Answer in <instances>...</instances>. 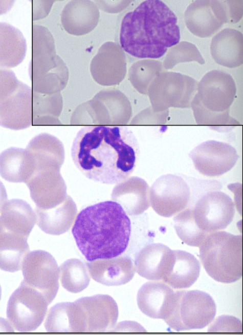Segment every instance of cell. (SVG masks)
I'll use <instances>...</instances> for the list:
<instances>
[{
    "mask_svg": "<svg viewBox=\"0 0 243 335\" xmlns=\"http://www.w3.org/2000/svg\"><path fill=\"white\" fill-rule=\"evenodd\" d=\"M72 232L87 261L109 259L119 256L126 249L131 222L120 204L105 201L82 209L75 219Z\"/></svg>",
    "mask_w": 243,
    "mask_h": 335,
    "instance_id": "2",
    "label": "cell"
},
{
    "mask_svg": "<svg viewBox=\"0 0 243 335\" xmlns=\"http://www.w3.org/2000/svg\"><path fill=\"white\" fill-rule=\"evenodd\" d=\"M174 291L162 282L151 281L144 284L138 290L137 301L140 310L149 318H165Z\"/></svg>",
    "mask_w": 243,
    "mask_h": 335,
    "instance_id": "25",
    "label": "cell"
},
{
    "mask_svg": "<svg viewBox=\"0 0 243 335\" xmlns=\"http://www.w3.org/2000/svg\"><path fill=\"white\" fill-rule=\"evenodd\" d=\"M139 155L137 139L120 125H86L75 136L71 147L74 164L87 178L117 184L134 172Z\"/></svg>",
    "mask_w": 243,
    "mask_h": 335,
    "instance_id": "1",
    "label": "cell"
},
{
    "mask_svg": "<svg viewBox=\"0 0 243 335\" xmlns=\"http://www.w3.org/2000/svg\"><path fill=\"white\" fill-rule=\"evenodd\" d=\"M189 156L195 169L208 177L221 176L235 164L239 156L230 144L219 141H204L190 151Z\"/></svg>",
    "mask_w": 243,
    "mask_h": 335,
    "instance_id": "16",
    "label": "cell"
},
{
    "mask_svg": "<svg viewBox=\"0 0 243 335\" xmlns=\"http://www.w3.org/2000/svg\"><path fill=\"white\" fill-rule=\"evenodd\" d=\"M216 307L212 297L198 290L174 291L164 321L176 331L202 329L214 319Z\"/></svg>",
    "mask_w": 243,
    "mask_h": 335,
    "instance_id": "9",
    "label": "cell"
},
{
    "mask_svg": "<svg viewBox=\"0 0 243 335\" xmlns=\"http://www.w3.org/2000/svg\"><path fill=\"white\" fill-rule=\"evenodd\" d=\"M177 22L175 14L162 1H144L124 17L120 33L121 47L137 58H160L168 48L180 41Z\"/></svg>",
    "mask_w": 243,
    "mask_h": 335,
    "instance_id": "3",
    "label": "cell"
},
{
    "mask_svg": "<svg viewBox=\"0 0 243 335\" xmlns=\"http://www.w3.org/2000/svg\"><path fill=\"white\" fill-rule=\"evenodd\" d=\"M82 312L85 332H103L115 325L118 317V306L111 296L97 295L76 301Z\"/></svg>",
    "mask_w": 243,
    "mask_h": 335,
    "instance_id": "19",
    "label": "cell"
},
{
    "mask_svg": "<svg viewBox=\"0 0 243 335\" xmlns=\"http://www.w3.org/2000/svg\"><path fill=\"white\" fill-rule=\"evenodd\" d=\"M93 79L102 86L119 84L126 73V59L119 44L112 41L104 43L90 64Z\"/></svg>",
    "mask_w": 243,
    "mask_h": 335,
    "instance_id": "17",
    "label": "cell"
},
{
    "mask_svg": "<svg viewBox=\"0 0 243 335\" xmlns=\"http://www.w3.org/2000/svg\"><path fill=\"white\" fill-rule=\"evenodd\" d=\"M45 327L48 332H85L81 310L74 302H62L52 307Z\"/></svg>",
    "mask_w": 243,
    "mask_h": 335,
    "instance_id": "28",
    "label": "cell"
},
{
    "mask_svg": "<svg viewBox=\"0 0 243 335\" xmlns=\"http://www.w3.org/2000/svg\"><path fill=\"white\" fill-rule=\"evenodd\" d=\"M131 1L95 0L94 2L99 9L107 13H119L125 9Z\"/></svg>",
    "mask_w": 243,
    "mask_h": 335,
    "instance_id": "39",
    "label": "cell"
},
{
    "mask_svg": "<svg viewBox=\"0 0 243 335\" xmlns=\"http://www.w3.org/2000/svg\"><path fill=\"white\" fill-rule=\"evenodd\" d=\"M173 250L162 243H151L142 248L135 260V270L150 280H160L172 258Z\"/></svg>",
    "mask_w": 243,
    "mask_h": 335,
    "instance_id": "26",
    "label": "cell"
},
{
    "mask_svg": "<svg viewBox=\"0 0 243 335\" xmlns=\"http://www.w3.org/2000/svg\"><path fill=\"white\" fill-rule=\"evenodd\" d=\"M33 163L32 174L26 184L36 208H54L65 199L67 187L60 173L64 159V151L43 145L30 152Z\"/></svg>",
    "mask_w": 243,
    "mask_h": 335,
    "instance_id": "6",
    "label": "cell"
},
{
    "mask_svg": "<svg viewBox=\"0 0 243 335\" xmlns=\"http://www.w3.org/2000/svg\"><path fill=\"white\" fill-rule=\"evenodd\" d=\"M236 91L235 81L228 73L214 70L205 74L198 83L191 103L196 123L218 132H227L239 125L230 116Z\"/></svg>",
    "mask_w": 243,
    "mask_h": 335,
    "instance_id": "4",
    "label": "cell"
},
{
    "mask_svg": "<svg viewBox=\"0 0 243 335\" xmlns=\"http://www.w3.org/2000/svg\"><path fill=\"white\" fill-rule=\"evenodd\" d=\"M32 122L34 126L60 124L58 119L62 109L60 93L43 95L32 92Z\"/></svg>",
    "mask_w": 243,
    "mask_h": 335,
    "instance_id": "32",
    "label": "cell"
},
{
    "mask_svg": "<svg viewBox=\"0 0 243 335\" xmlns=\"http://www.w3.org/2000/svg\"><path fill=\"white\" fill-rule=\"evenodd\" d=\"M196 61L203 65L205 61L197 47L193 44L183 41L169 49L163 63L164 69H171L180 63Z\"/></svg>",
    "mask_w": 243,
    "mask_h": 335,
    "instance_id": "36",
    "label": "cell"
},
{
    "mask_svg": "<svg viewBox=\"0 0 243 335\" xmlns=\"http://www.w3.org/2000/svg\"><path fill=\"white\" fill-rule=\"evenodd\" d=\"M33 170V161L26 149L11 147L0 154V175L7 181L26 183Z\"/></svg>",
    "mask_w": 243,
    "mask_h": 335,
    "instance_id": "29",
    "label": "cell"
},
{
    "mask_svg": "<svg viewBox=\"0 0 243 335\" xmlns=\"http://www.w3.org/2000/svg\"><path fill=\"white\" fill-rule=\"evenodd\" d=\"M132 115L127 97L115 89L99 92L93 99L79 106L72 117V124L100 125L125 124Z\"/></svg>",
    "mask_w": 243,
    "mask_h": 335,
    "instance_id": "10",
    "label": "cell"
},
{
    "mask_svg": "<svg viewBox=\"0 0 243 335\" xmlns=\"http://www.w3.org/2000/svg\"><path fill=\"white\" fill-rule=\"evenodd\" d=\"M63 202L49 210L35 208L36 221L39 227L46 233L59 235L70 228L76 214V207L66 208Z\"/></svg>",
    "mask_w": 243,
    "mask_h": 335,
    "instance_id": "31",
    "label": "cell"
},
{
    "mask_svg": "<svg viewBox=\"0 0 243 335\" xmlns=\"http://www.w3.org/2000/svg\"><path fill=\"white\" fill-rule=\"evenodd\" d=\"M166 71L163 62L152 59H144L135 62L128 71L132 86L141 94L147 95L152 81L161 72Z\"/></svg>",
    "mask_w": 243,
    "mask_h": 335,
    "instance_id": "34",
    "label": "cell"
},
{
    "mask_svg": "<svg viewBox=\"0 0 243 335\" xmlns=\"http://www.w3.org/2000/svg\"><path fill=\"white\" fill-rule=\"evenodd\" d=\"M11 326H10L9 321H7L6 320L0 318V331H13L12 328L11 329Z\"/></svg>",
    "mask_w": 243,
    "mask_h": 335,
    "instance_id": "41",
    "label": "cell"
},
{
    "mask_svg": "<svg viewBox=\"0 0 243 335\" xmlns=\"http://www.w3.org/2000/svg\"><path fill=\"white\" fill-rule=\"evenodd\" d=\"M59 273L62 286L72 293L82 291L90 283V277L87 266L77 259H70L60 267Z\"/></svg>",
    "mask_w": 243,
    "mask_h": 335,
    "instance_id": "33",
    "label": "cell"
},
{
    "mask_svg": "<svg viewBox=\"0 0 243 335\" xmlns=\"http://www.w3.org/2000/svg\"><path fill=\"white\" fill-rule=\"evenodd\" d=\"M201 266L191 254L182 250H173L172 258L162 280L174 289L191 286L200 275Z\"/></svg>",
    "mask_w": 243,
    "mask_h": 335,
    "instance_id": "24",
    "label": "cell"
},
{
    "mask_svg": "<svg viewBox=\"0 0 243 335\" xmlns=\"http://www.w3.org/2000/svg\"><path fill=\"white\" fill-rule=\"evenodd\" d=\"M1 296H2V289H1V287L0 285V300L1 299Z\"/></svg>",
    "mask_w": 243,
    "mask_h": 335,
    "instance_id": "42",
    "label": "cell"
},
{
    "mask_svg": "<svg viewBox=\"0 0 243 335\" xmlns=\"http://www.w3.org/2000/svg\"><path fill=\"white\" fill-rule=\"evenodd\" d=\"M21 268L23 281L40 293L50 304L59 288V269L54 258L45 250H33L26 255Z\"/></svg>",
    "mask_w": 243,
    "mask_h": 335,
    "instance_id": "13",
    "label": "cell"
},
{
    "mask_svg": "<svg viewBox=\"0 0 243 335\" xmlns=\"http://www.w3.org/2000/svg\"><path fill=\"white\" fill-rule=\"evenodd\" d=\"M210 52L214 61L221 66L233 68L243 64V35L239 31L224 29L212 39Z\"/></svg>",
    "mask_w": 243,
    "mask_h": 335,
    "instance_id": "23",
    "label": "cell"
},
{
    "mask_svg": "<svg viewBox=\"0 0 243 335\" xmlns=\"http://www.w3.org/2000/svg\"><path fill=\"white\" fill-rule=\"evenodd\" d=\"M190 190L181 177L174 174L159 177L150 189V202L159 215L170 217L182 211L188 205Z\"/></svg>",
    "mask_w": 243,
    "mask_h": 335,
    "instance_id": "14",
    "label": "cell"
},
{
    "mask_svg": "<svg viewBox=\"0 0 243 335\" xmlns=\"http://www.w3.org/2000/svg\"><path fill=\"white\" fill-rule=\"evenodd\" d=\"M150 189L142 178L128 177L115 186L112 199L120 204L126 213L136 216L143 213L150 206Z\"/></svg>",
    "mask_w": 243,
    "mask_h": 335,
    "instance_id": "22",
    "label": "cell"
},
{
    "mask_svg": "<svg viewBox=\"0 0 243 335\" xmlns=\"http://www.w3.org/2000/svg\"><path fill=\"white\" fill-rule=\"evenodd\" d=\"M27 51L26 39L17 28L0 22V67L13 68L24 60Z\"/></svg>",
    "mask_w": 243,
    "mask_h": 335,
    "instance_id": "30",
    "label": "cell"
},
{
    "mask_svg": "<svg viewBox=\"0 0 243 335\" xmlns=\"http://www.w3.org/2000/svg\"><path fill=\"white\" fill-rule=\"evenodd\" d=\"M8 196L6 188L1 181H0V211L2 210L4 205L7 202Z\"/></svg>",
    "mask_w": 243,
    "mask_h": 335,
    "instance_id": "40",
    "label": "cell"
},
{
    "mask_svg": "<svg viewBox=\"0 0 243 335\" xmlns=\"http://www.w3.org/2000/svg\"><path fill=\"white\" fill-rule=\"evenodd\" d=\"M198 227L208 234L226 228L235 214L231 198L220 191H211L203 195L192 209Z\"/></svg>",
    "mask_w": 243,
    "mask_h": 335,
    "instance_id": "15",
    "label": "cell"
},
{
    "mask_svg": "<svg viewBox=\"0 0 243 335\" xmlns=\"http://www.w3.org/2000/svg\"><path fill=\"white\" fill-rule=\"evenodd\" d=\"M173 226L180 239L185 244L199 247L208 235L196 224L191 208H185L173 218Z\"/></svg>",
    "mask_w": 243,
    "mask_h": 335,
    "instance_id": "35",
    "label": "cell"
},
{
    "mask_svg": "<svg viewBox=\"0 0 243 335\" xmlns=\"http://www.w3.org/2000/svg\"><path fill=\"white\" fill-rule=\"evenodd\" d=\"M184 18L190 32L202 38L212 36L224 25L214 13L211 0L193 1L186 10Z\"/></svg>",
    "mask_w": 243,
    "mask_h": 335,
    "instance_id": "27",
    "label": "cell"
},
{
    "mask_svg": "<svg viewBox=\"0 0 243 335\" xmlns=\"http://www.w3.org/2000/svg\"><path fill=\"white\" fill-rule=\"evenodd\" d=\"M198 82L193 78L179 73H160L150 84L147 95L151 108L157 113L169 108H190L197 91Z\"/></svg>",
    "mask_w": 243,
    "mask_h": 335,
    "instance_id": "11",
    "label": "cell"
},
{
    "mask_svg": "<svg viewBox=\"0 0 243 335\" xmlns=\"http://www.w3.org/2000/svg\"><path fill=\"white\" fill-rule=\"evenodd\" d=\"M199 256L208 275L216 281L233 283L242 275V238L225 231L208 234L199 246Z\"/></svg>",
    "mask_w": 243,
    "mask_h": 335,
    "instance_id": "8",
    "label": "cell"
},
{
    "mask_svg": "<svg viewBox=\"0 0 243 335\" xmlns=\"http://www.w3.org/2000/svg\"><path fill=\"white\" fill-rule=\"evenodd\" d=\"M212 10L224 24L239 22L242 16V1L211 0Z\"/></svg>",
    "mask_w": 243,
    "mask_h": 335,
    "instance_id": "37",
    "label": "cell"
},
{
    "mask_svg": "<svg viewBox=\"0 0 243 335\" xmlns=\"http://www.w3.org/2000/svg\"><path fill=\"white\" fill-rule=\"evenodd\" d=\"M29 75L32 92L43 95L60 93L69 78L68 67L56 54L52 34L47 28L38 25H32Z\"/></svg>",
    "mask_w": 243,
    "mask_h": 335,
    "instance_id": "7",
    "label": "cell"
},
{
    "mask_svg": "<svg viewBox=\"0 0 243 335\" xmlns=\"http://www.w3.org/2000/svg\"><path fill=\"white\" fill-rule=\"evenodd\" d=\"M36 222L35 213L27 203L9 200L0 215V269L20 270L29 252L28 238Z\"/></svg>",
    "mask_w": 243,
    "mask_h": 335,
    "instance_id": "5",
    "label": "cell"
},
{
    "mask_svg": "<svg viewBox=\"0 0 243 335\" xmlns=\"http://www.w3.org/2000/svg\"><path fill=\"white\" fill-rule=\"evenodd\" d=\"M169 110L157 113L150 107L135 117L131 123L135 125L163 124L166 122Z\"/></svg>",
    "mask_w": 243,
    "mask_h": 335,
    "instance_id": "38",
    "label": "cell"
},
{
    "mask_svg": "<svg viewBox=\"0 0 243 335\" xmlns=\"http://www.w3.org/2000/svg\"><path fill=\"white\" fill-rule=\"evenodd\" d=\"M32 89L19 81L16 87L0 101V125L19 130L32 125Z\"/></svg>",
    "mask_w": 243,
    "mask_h": 335,
    "instance_id": "18",
    "label": "cell"
},
{
    "mask_svg": "<svg viewBox=\"0 0 243 335\" xmlns=\"http://www.w3.org/2000/svg\"><path fill=\"white\" fill-rule=\"evenodd\" d=\"M48 305L40 293L22 281L8 301L7 318L9 323L18 331H34L42 322Z\"/></svg>",
    "mask_w": 243,
    "mask_h": 335,
    "instance_id": "12",
    "label": "cell"
},
{
    "mask_svg": "<svg viewBox=\"0 0 243 335\" xmlns=\"http://www.w3.org/2000/svg\"><path fill=\"white\" fill-rule=\"evenodd\" d=\"M99 17V10L94 1L72 0L63 8L61 14V22L68 33L81 36L94 29Z\"/></svg>",
    "mask_w": 243,
    "mask_h": 335,
    "instance_id": "20",
    "label": "cell"
},
{
    "mask_svg": "<svg viewBox=\"0 0 243 335\" xmlns=\"http://www.w3.org/2000/svg\"><path fill=\"white\" fill-rule=\"evenodd\" d=\"M86 266L91 277L106 286L125 284L132 279L135 272L132 260L126 256L96 260L87 263Z\"/></svg>",
    "mask_w": 243,
    "mask_h": 335,
    "instance_id": "21",
    "label": "cell"
}]
</instances>
